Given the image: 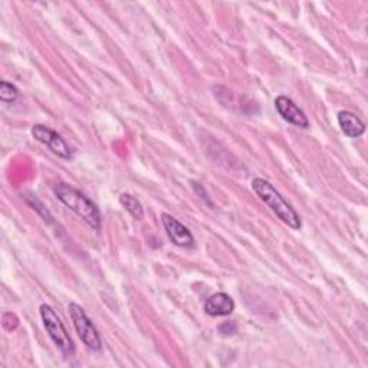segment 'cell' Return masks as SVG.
Listing matches in <instances>:
<instances>
[{
    "mask_svg": "<svg viewBox=\"0 0 368 368\" xmlns=\"http://www.w3.org/2000/svg\"><path fill=\"white\" fill-rule=\"evenodd\" d=\"M252 190L256 193V196L270 208V210L278 216L281 222L288 225L294 230H300L302 226L301 218L297 213V210L284 199V196L276 190L272 184L260 177L253 178L252 181Z\"/></svg>",
    "mask_w": 368,
    "mask_h": 368,
    "instance_id": "6da1fadb",
    "label": "cell"
},
{
    "mask_svg": "<svg viewBox=\"0 0 368 368\" xmlns=\"http://www.w3.org/2000/svg\"><path fill=\"white\" fill-rule=\"evenodd\" d=\"M55 196L75 215H78L92 229H101V213L83 193L73 189L69 184L56 183L53 186Z\"/></svg>",
    "mask_w": 368,
    "mask_h": 368,
    "instance_id": "7a4b0ae2",
    "label": "cell"
},
{
    "mask_svg": "<svg viewBox=\"0 0 368 368\" xmlns=\"http://www.w3.org/2000/svg\"><path fill=\"white\" fill-rule=\"evenodd\" d=\"M39 312H41L44 327L49 334L51 339L53 341V344L62 351V354H65L66 357H72L75 354L73 341L69 337L65 325L62 324L55 310L48 304H42L39 308Z\"/></svg>",
    "mask_w": 368,
    "mask_h": 368,
    "instance_id": "3957f363",
    "label": "cell"
},
{
    "mask_svg": "<svg viewBox=\"0 0 368 368\" xmlns=\"http://www.w3.org/2000/svg\"><path fill=\"white\" fill-rule=\"evenodd\" d=\"M68 310H69V315L73 322L75 331H76L78 337L81 338V341L86 345V348L92 349V351H100L103 348V341H101L100 332H98L97 327L94 325V322L88 318L83 308L75 302H71Z\"/></svg>",
    "mask_w": 368,
    "mask_h": 368,
    "instance_id": "277c9868",
    "label": "cell"
},
{
    "mask_svg": "<svg viewBox=\"0 0 368 368\" xmlns=\"http://www.w3.org/2000/svg\"><path fill=\"white\" fill-rule=\"evenodd\" d=\"M32 136L36 141L46 145L58 157L65 158V160L72 158V150H71L69 144L63 140V137L61 134L51 130L49 127L42 126V124H35L32 127Z\"/></svg>",
    "mask_w": 368,
    "mask_h": 368,
    "instance_id": "5b68a950",
    "label": "cell"
},
{
    "mask_svg": "<svg viewBox=\"0 0 368 368\" xmlns=\"http://www.w3.org/2000/svg\"><path fill=\"white\" fill-rule=\"evenodd\" d=\"M160 219H161L163 228L171 243H174L178 247H186V249L195 247V245H196L195 237L186 226L180 223L175 218H173L168 213H161Z\"/></svg>",
    "mask_w": 368,
    "mask_h": 368,
    "instance_id": "8992f818",
    "label": "cell"
},
{
    "mask_svg": "<svg viewBox=\"0 0 368 368\" xmlns=\"http://www.w3.org/2000/svg\"><path fill=\"white\" fill-rule=\"evenodd\" d=\"M275 108L287 123H290L295 127H300V128L310 127L308 117L291 98H288L285 96L278 97L275 100Z\"/></svg>",
    "mask_w": 368,
    "mask_h": 368,
    "instance_id": "52a82bcc",
    "label": "cell"
},
{
    "mask_svg": "<svg viewBox=\"0 0 368 368\" xmlns=\"http://www.w3.org/2000/svg\"><path fill=\"white\" fill-rule=\"evenodd\" d=\"M235 311V301L226 292H216L205 302V312L210 317H228Z\"/></svg>",
    "mask_w": 368,
    "mask_h": 368,
    "instance_id": "ba28073f",
    "label": "cell"
},
{
    "mask_svg": "<svg viewBox=\"0 0 368 368\" xmlns=\"http://www.w3.org/2000/svg\"><path fill=\"white\" fill-rule=\"evenodd\" d=\"M338 124L341 131L349 138H358L365 133L364 121L351 111L338 113Z\"/></svg>",
    "mask_w": 368,
    "mask_h": 368,
    "instance_id": "9c48e42d",
    "label": "cell"
},
{
    "mask_svg": "<svg viewBox=\"0 0 368 368\" xmlns=\"http://www.w3.org/2000/svg\"><path fill=\"white\" fill-rule=\"evenodd\" d=\"M120 203L134 219L141 220L144 218V209L136 196L130 193H123L120 196Z\"/></svg>",
    "mask_w": 368,
    "mask_h": 368,
    "instance_id": "30bf717a",
    "label": "cell"
},
{
    "mask_svg": "<svg viewBox=\"0 0 368 368\" xmlns=\"http://www.w3.org/2000/svg\"><path fill=\"white\" fill-rule=\"evenodd\" d=\"M19 97V89L8 82V81H2L0 82V100H2L5 104H14Z\"/></svg>",
    "mask_w": 368,
    "mask_h": 368,
    "instance_id": "8fae6325",
    "label": "cell"
},
{
    "mask_svg": "<svg viewBox=\"0 0 368 368\" xmlns=\"http://www.w3.org/2000/svg\"><path fill=\"white\" fill-rule=\"evenodd\" d=\"M2 324H4L5 329L15 331L19 327V318L12 312H5L2 315Z\"/></svg>",
    "mask_w": 368,
    "mask_h": 368,
    "instance_id": "7c38bea8",
    "label": "cell"
},
{
    "mask_svg": "<svg viewBox=\"0 0 368 368\" xmlns=\"http://www.w3.org/2000/svg\"><path fill=\"white\" fill-rule=\"evenodd\" d=\"M236 324L235 322H225L219 327V332L222 335H233L236 332Z\"/></svg>",
    "mask_w": 368,
    "mask_h": 368,
    "instance_id": "4fadbf2b",
    "label": "cell"
},
{
    "mask_svg": "<svg viewBox=\"0 0 368 368\" xmlns=\"http://www.w3.org/2000/svg\"><path fill=\"white\" fill-rule=\"evenodd\" d=\"M193 189H195V192H196V193H199V195H200V198H202V199H203L206 203L212 205V203H210V200H209V196H208V193L205 192V189L200 186L199 183H193Z\"/></svg>",
    "mask_w": 368,
    "mask_h": 368,
    "instance_id": "5bb4252c",
    "label": "cell"
}]
</instances>
